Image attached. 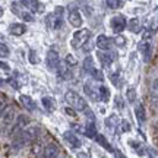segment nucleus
Listing matches in <instances>:
<instances>
[{
	"label": "nucleus",
	"mask_w": 158,
	"mask_h": 158,
	"mask_svg": "<svg viewBox=\"0 0 158 158\" xmlns=\"http://www.w3.org/2000/svg\"><path fill=\"white\" fill-rule=\"evenodd\" d=\"M64 100H66V102L73 108L75 111H85V110L88 108V102L85 101L84 97H81L78 92H75V91H72V89L66 91Z\"/></svg>",
	"instance_id": "1"
},
{
	"label": "nucleus",
	"mask_w": 158,
	"mask_h": 158,
	"mask_svg": "<svg viewBox=\"0 0 158 158\" xmlns=\"http://www.w3.org/2000/svg\"><path fill=\"white\" fill-rule=\"evenodd\" d=\"M28 124H29V117L28 116L19 114V116L16 117V120H15V123L12 124V129L9 130V136L13 139L15 136H18L19 133H22L23 130L28 127Z\"/></svg>",
	"instance_id": "2"
},
{
	"label": "nucleus",
	"mask_w": 158,
	"mask_h": 158,
	"mask_svg": "<svg viewBox=\"0 0 158 158\" xmlns=\"http://www.w3.org/2000/svg\"><path fill=\"white\" fill-rule=\"evenodd\" d=\"M15 114H16V108L13 106H7L3 114L0 116V129L7 130V127H10L15 122Z\"/></svg>",
	"instance_id": "3"
},
{
	"label": "nucleus",
	"mask_w": 158,
	"mask_h": 158,
	"mask_svg": "<svg viewBox=\"0 0 158 158\" xmlns=\"http://www.w3.org/2000/svg\"><path fill=\"white\" fill-rule=\"evenodd\" d=\"M91 38V31L89 29H79L73 34L72 37V47L73 48H82V45L86 43V41H89Z\"/></svg>",
	"instance_id": "4"
},
{
	"label": "nucleus",
	"mask_w": 158,
	"mask_h": 158,
	"mask_svg": "<svg viewBox=\"0 0 158 158\" xmlns=\"http://www.w3.org/2000/svg\"><path fill=\"white\" fill-rule=\"evenodd\" d=\"M98 88L100 85H95L94 81H86L84 84V92L91 101H100V95H98Z\"/></svg>",
	"instance_id": "5"
},
{
	"label": "nucleus",
	"mask_w": 158,
	"mask_h": 158,
	"mask_svg": "<svg viewBox=\"0 0 158 158\" xmlns=\"http://www.w3.org/2000/svg\"><path fill=\"white\" fill-rule=\"evenodd\" d=\"M40 132H41V129H40V126H37V124H31V126H28L27 129L23 130L22 133V138L23 141H25V143L28 145V143H31V142H34L37 138L40 136Z\"/></svg>",
	"instance_id": "6"
},
{
	"label": "nucleus",
	"mask_w": 158,
	"mask_h": 158,
	"mask_svg": "<svg viewBox=\"0 0 158 158\" xmlns=\"http://www.w3.org/2000/svg\"><path fill=\"white\" fill-rule=\"evenodd\" d=\"M110 27L113 29V32L116 34H120L122 31H124V28L127 27V21H126V18L124 15H116L110 19Z\"/></svg>",
	"instance_id": "7"
},
{
	"label": "nucleus",
	"mask_w": 158,
	"mask_h": 158,
	"mask_svg": "<svg viewBox=\"0 0 158 158\" xmlns=\"http://www.w3.org/2000/svg\"><path fill=\"white\" fill-rule=\"evenodd\" d=\"M97 59H98V62H100V64H101L102 68H108L117 59V56H116V53H113V51L98 50L97 51Z\"/></svg>",
	"instance_id": "8"
},
{
	"label": "nucleus",
	"mask_w": 158,
	"mask_h": 158,
	"mask_svg": "<svg viewBox=\"0 0 158 158\" xmlns=\"http://www.w3.org/2000/svg\"><path fill=\"white\" fill-rule=\"evenodd\" d=\"M45 64H47L48 70H51V72L57 70L59 64H60V57H59V53L56 50H48L47 56H45Z\"/></svg>",
	"instance_id": "9"
},
{
	"label": "nucleus",
	"mask_w": 158,
	"mask_h": 158,
	"mask_svg": "<svg viewBox=\"0 0 158 158\" xmlns=\"http://www.w3.org/2000/svg\"><path fill=\"white\" fill-rule=\"evenodd\" d=\"M59 155H60V148H59V145L54 143V142H50V143H47L44 147L40 158H59Z\"/></svg>",
	"instance_id": "10"
},
{
	"label": "nucleus",
	"mask_w": 158,
	"mask_h": 158,
	"mask_svg": "<svg viewBox=\"0 0 158 158\" xmlns=\"http://www.w3.org/2000/svg\"><path fill=\"white\" fill-rule=\"evenodd\" d=\"M57 76L62 79V81H69V79L73 78V72H72V68L69 66L66 62H60L59 68H57Z\"/></svg>",
	"instance_id": "11"
},
{
	"label": "nucleus",
	"mask_w": 158,
	"mask_h": 158,
	"mask_svg": "<svg viewBox=\"0 0 158 158\" xmlns=\"http://www.w3.org/2000/svg\"><path fill=\"white\" fill-rule=\"evenodd\" d=\"M95 45L98 47V50L110 51L111 45H113V40H110L107 35H98L95 40Z\"/></svg>",
	"instance_id": "12"
},
{
	"label": "nucleus",
	"mask_w": 158,
	"mask_h": 158,
	"mask_svg": "<svg viewBox=\"0 0 158 158\" xmlns=\"http://www.w3.org/2000/svg\"><path fill=\"white\" fill-rule=\"evenodd\" d=\"M63 139L68 142L69 145L72 148H75V149H78V148H81V145H82V142H81V139L78 138V135L76 133H73L72 130H68V132H64L63 133Z\"/></svg>",
	"instance_id": "13"
},
{
	"label": "nucleus",
	"mask_w": 158,
	"mask_h": 158,
	"mask_svg": "<svg viewBox=\"0 0 158 158\" xmlns=\"http://www.w3.org/2000/svg\"><path fill=\"white\" fill-rule=\"evenodd\" d=\"M68 19H69V23H70L72 27H75V28H81V27H82V23H84L82 15H81L76 9H72V10L69 12Z\"/></svg>",
	"instance_id": "14"
},
{
	"label": "nucleus",
	"mask_w": 158,
	"mask_h": 158,
	"mask_svg": "<svg viewBox=\"0 0 158 158\" xmlns=\"http://www.w3.org/2000/svg\"><path fill=\"white\" fill-rule=\"evenodd\" d=\"M9 32H10L12 35H16V37H19V35H23L25 32H27V27L23 25V23H12L10 27H9Z\"/></svg>",
	"instance_id": "15"
},
{
	"label": "nucleus",
	"mask_w": 158,
	"mask_h": 158,
	"mask_svg": "<svg viewBox=\"0 0 158 158\" xmlns=\"http://www.w3.org/2000/svg\"><path fill=\"white\" fill-rule=\"evenodd\" d=\"M19 101L22 102V106L28 111H34L35 108H37V104H35V101L31 98V97H28V95H21L19 97Z\"/></svg>",
	"instance_id": "16"
},
{
	"label": "nucleus",
	"mask_w": 158,
	"mask_h": 158,
	"mask_svg": "<svg viewBox=\"0 0 158 158\" xmlns=\"http://www.w3.org/2000/svg\"><path fill=\"white\" fill-rule=\"evenodd\" d=\"M139 50L143 54V60L148 62L149 57H151V43L149 41H141L139 43Z\"/></svg>",
	"instance_id": "17"
},
{
	"label": "nucleus",
	"mask_w": 158,
	"mask_h": 158,
	"mask_svg": "<svg viewBox=\"0 0 158 158\" xmlns=\"http://www.w3.org/2000/svg\"><path fill=\"white\" fill-rule=\"evenodd\" d=\"M21 3H22V6H28L29 10L37 12V13L44 10V5L40 3V2H34V0H32V2H21Z\"/></svg>",
	"instance_id": "18"
},
{
	"label": "nucleus",
	"mask_w": 158,
	"mask_h": 158,
	"mask_svg": "<svg viewBox=\"0 0 158 158\" xmlns=\"http://www.w3.org/2000/svg\"><path fill=\"white\" fill-rule=\"evenodd\" d=\"M135 116L139 123H145L147 122V113H145V107L142 104H138L135 107Z\"/></svg>",
	"instance_id": "19"
},
{
	"label": "nucleus",
	"mask_w": 158,
	"mask_h": 158,
	"mask_svg": "<svg viewBox=\"0 0 158 158\" xmlns=\"http://www.w3.org/2000/svg\"><path fill=\"white\" fill-rule=\"evenodd\" d=\"M127 27H129V31L130 32H133V34L141 32V21H139L138 18H132V19H129Z\"/></svg>",
	"instance_id": "20"
},
{
	"label": "nucleus",
	"mask_w": 158,
	"mask_h": 158,
	"mask_svg": "<svg viewBox=\"0 0 158 158\" xmlns=\"http://www.w3.org/2000/svg\"><path fill=\"white\" fill-rule=\"evenodd\" d=\"M25 145H27V143H25V141H23V138L21 133L12 139V148H13V151H19V149H22Z\"/></svg>",
	"instance_id": "21"
},
{
	"label": "nucleus",
	"mask_w": 158,
	"mask_h": 158,
	"mask_svg": "<svg viewBox=\"0 0 158 158\" xmlns=\"http://www.w3.org/2000/svg\"><path fill=\"white\" fill-rule=\"evenodd\" d=\"M98 95H100V101L107 102L108 100H110V91H108L107 86L100 85V88H98Z\"/></svg>",
	"instance_id": "22"
},
{
	"label": "nucleus",
	"mask_w": 158,
	"mask_h": 158,
	"mask_svg": "<svg viewBox=\"0 0 158 158\" xmlns=\"http://www.w3.org/2000/svg\"><path fill=\"white\" fill-rule=\"evenodd\" d=\"M95 141H97V143H98V145H101L102 148H106V149H107L108 152H113V151H114L113 148H111V145L108 143V141L106 139V136H102V135H97V136H95Z\"/></svg>",
	"instance_id": "23"
},
{
	"label": "nucleus",
	"mask_w": 158,
	"mask_h": 158,
	"mask_svg": "<svg viewBox=\"0 0 158 158\" xmlns=\"http://www.w3.org/2000/svg\"><path fill=\"white\" fill-rule=\"evenodd\" d=\"M84 133L88 136V138L95 139V136L98 135V133H97V129H95V124L94 123H86V126H85V129H84Z\"/></svg>",
	"instance_id": "24"
},
{
	"label": "nucleus",
	"mask_w": 158,
	"mask_h": 158,
	"mask_svg": "<svg viewBox=\"0 0 158 158\" xmlns=\"http://www.w3.org/2000/svg\"><path fill=\"white\" fill-rule=\"evenodd\" d=\"M41 102H43V106H44L45 110H48V111H53V110L56 108V102H54V100H53L51 97H43Z\"/></svg>",
	"instance_id": "25"
},
{
	"label": "nucleus",
	"mask_w": 158,
	"mask_h": 158,
	"mask_svg": "<svg viewBox=\"0 0 158 158\" xmlns=\"http://www.w3.org/2000/svg\"><path fill=\"white\" fill-rule=\"evenodd\" d=\"M95 69V63H94V59L91 56H86L84 60V70L85 72H88V73H91L92 70Z\"/></svg>",
	"instance_id": "26"
},
{
	"label": "nucleus",
	"mask_w": 158,
	"mask_h": 158,
	"mask_svg": "<svg viewBox=\"0 0 158 158\" xmlns=\"http://www.w3.org/2000/svg\"><path fill=\"white\" fill-rule=\"evenodd\" d=\"M106 6H108L110 9H120L124 6V2L123 0H107Z\"/></svg>",
	"instance_id": "27"
},
{
	"label": "nucleus",
	"mask_w": 158,
	"mask_h": 158,
	"mask_svg": "<svg viewBox=\"0 0 158 158\" xmlns=\"http://www.w3.org/2000/svg\"><path fill=\"white\" fill-rule=\"evenodd\" d=\"M126 100L129 102H135L136 101V89L133 86H129L126 91Z\"/></svg>",
	"instance_id": "28"
},
{
	"label": "nucleus",
	"mask_w": 158,
	"mask_h": 158,
	"mask_svg": "<svg viewBox=\"0 0 158 158\" xmlns=\"http://www.w3.org/2000/svg\"><path fill=\"white\" fill-rule=\"evenodd\" d=\"M126 41H127V40H126V37H123V35H116V37H114V40H113V44L122 48V47H124V45H126Z\"/></svg>",
	"instance_id": "29"
},
{
	"label": "nucleus",
	"mask_w": 158,
	"mask_h": 158,
	"mask_svg": "<svg viewBox=\"0 0 158 158\" xmlns=\"http://www.w3.org/2000/svg\"><path fill=\"white\" fill-rule=\"evenodd\" d=\"M110 81L116 88H120V75H118V72H111L110 73Z\"/></svg>",
	"instance_id": "30"
},
{
	"label": "nucleus",
	"mask_w": 158,
	"mask_h": 158,
	"mask_svg": "<svg viewBox=\"0 0 158 158\" xmlns=\"http://www.w3.org/2000/svg\"><path fill=\"white\" fill-rule=\"evenodd\" d=\"M116 123H117V116H110V117L106 120V124H107V129L108 130H114Z\"/></svg>",
	"instance_id": "31"
},
{
	"label": "nucleus",
	"mask_w": 158,
	"mask_h": 158,
	"mask_svg": "<svg viewBox=\"0 0 158 158\" xmlns=\"http://www.w3.org/2000/svg\"><path fill=\"white\" fill-rule=\"evenodd\" d=\"M89 75H91V78L94 79V81H102V79H104V75H102L101 69H98V68L94 69Z\"/></svg>",
	"instance_id": "32"
},
{
	"label": "nucleus",
	"mask_w": 158,
	"mask_h": 158,
	"mask_svg": "<svg viewBox=\"0 0 158 158\" xmlns=\"http://www.w3.org/2000/svg\"><path fill=\"white\" fill-rule=\"evenodd\" d=\"M10 54V50H9V47L3 43H0V57H9Z\"/></svg>",
	"instance_id": "33"
},
{
	"label": "nucleus",
	"mask_w": 158,
	"mask_h": 158,
	"mask_svg": "<svg viewBox=\"0 0 158 158\" xmlns=\"http://www.w3.org/2000/svg\"><path fill=\"white\" fill-rule=\"evenodd\" d=\"M6 107H7V98L0 94V116L3 114V111L6 110Z\"/></svg>",
	"instance_id": "34"
},
{
	"label": "nucleus",
	"mask_w": 158,
	"mask_h": 158,
	"mask_svg": "<svg viewBox=\"0 0 158 158\" xmlns=\"http://www.w3.org/2000/svg\"><path fill=\"white\" fill-rule=\"evenodd\" d=\"M21 18H22L23 21H27V22H32V21H34L32 13H29V12H22V13H21Z\"/></svg>",
	"instance_id": "35"
},
{
	"label": "nucleus",
	"mask_w": 158,
	"mask_h": 158,
	"mask_svg": "<svg viewBox=\"0 0 158 158\" xmlns=\"http://www.w3.org/2000/svg\"><path fill=\"white\" fill-rule=\"evenodd\" d=\"M29 62L31 63H38L40 62V57L37 56V53H35V50H31L29 51Z\"/></svg>",
	"instance_id": "36"
},
{
	"label": "nucleus",
	"mask_w": 158,
	"mask_h": 158,
	"mask_svg": "<svg viewBox=\"0 0 158 158\" xmlns=\"http://www.w3.org/2000/svg\"><path fill=\"white\" fill-rule=\"evenodd\" d=\"M64 62L68 63V64L70 66V68H73V66H76V64H78V62H76V60L73 59V56H72V54H69V56H66V59H64Z\"/></svg>",
	"instance_id": "37"
},
{
	"label": "nucleus",
	"mask_w": 158,
	"mask_h": 158,
	"mask_svg": "<svg viewBox=\"0 0 158 158\" xmlns=\"http://www.w3.org/2000/svg\"><path fill=\"white\" fill-rule=\"evenodd\" d=\"M85 116H86V118H89V120H91V123H94V120H95V116H94V113L91 111L89 108H86V110H85Z\"/></svg>",
	"instance_id": "38"
},
{
	"label": "nucleus",
	"mask_w": 158,
	"mask_h": 158,
	"mask_svg": "<svg viewBox=\"0 0 158 158\" xmlns=\"http://www.w3.org/2000/svg\"><path fill=\"white\" fill-rule=\"evenodd\" d=\"M64 113L68 114L69 117H76V113H75V110L72 107H68V108H64Z\"/></svg>",
	"instance_id": "39"
},
{
	"label": "nucleus",
	"mask_w": 158,
	"mask_h": 158,
	"mask_svg": "<svg viewBox=\"0 0 158 158\" xmlns=\"http://www.w3.org/2000/svg\"><path fill=\"white\" fill-rule=\"evenodd\" d=\"M152 91L155 94H158V78H155L152 81Z\"/></svg>",
	"instance_id": "40"
},
{
	"label": "nucleus",
	"mask_w": 158,
	"mask_h": 158,
	"mask_svg": "<svg viewBox=\"0 0 158 158\" xmlns=\"http://www.w3.org/2000/svg\"><path fill=\"white\" fill-rule=\"evenodd\" d=\"M122 130H123V132H129L130 130V126L127 122H122Z\"/></svg>",
	"instance_id": "41"
},
{
	"label": "nucleus",
	"mask_w": 158,
	"mask_h": 158,
	"mask_svg": "<svg viewBox=\"0 0 158 158\" xmlns=\"http://www.w3.org/2000/svg\"><path fill=\"white\" fill-rule=\"evenodd\" d=\"M3 15V7H0V16Z\"/></svg>",
	"instance_id": "42"
},
{
	"label": "nucleus",
	"mask_w": 158,
	"mask_h": 158,
	"mask_svg": "<svg viewBox=\"0 0 158 158\" xmlns=\"http://www.w3.org/2000/svg\"><path fill=\"white\" fill-rule=\"evenodd\" d=\"M117 157L118 158H124V157H122V154H120V152H117Z\"/></svg>",
	"instance_id": "43"
}]
</instances>
